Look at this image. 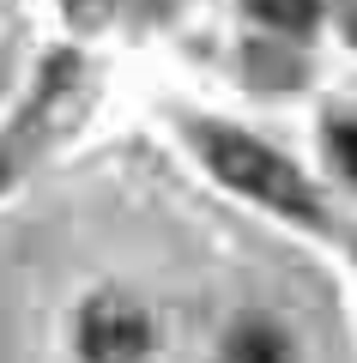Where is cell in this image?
<instances>
[{"instance_id":"obj_4","label":"cell","mask_w":357,"mask_h":363,"mask_svg":"<svg viewBox=\"0 0 357 363\" xmlns=\"http://www.w3.org/2000/svg\"><path fill=\"white\" fill-rule=\"evenodd\" d=\"M255 13L279 18V25H309L315 18V0H255Z\"/></svg>"},{"instance_id":"obj_1","label":"cell","mask_w":357,"mask_h":363,"mask_svg":"<svg viewBox=\"0 0 357 363\" xmlns=\"http://www.w3.org/2000/svg\"><path fill=\"white\" fill-rule=\"evenodd\" d=\"M200 140H206V145H200L206 164H212L218 176L236 188V194L260 200V206L285 212V218H303V224H315V218H321L315 188L297 176V164H285V157H279V152H267L260 140H248V133H230V128H206Z\"/></svg>"},{"instance_id":"obj_3","label":"cell","mask_w":357,"mask_h":363,"mask_svg":"<svg viewBox=\"0 0 357 363\" xmlns=\"http://www.w3.org/2000/svg\"><path fill=\"white\" fill-rule=\"evenodd\" d=\"M224 363H297V345L279 321H236L230 327V357Z\"/></svg>"},{"instance_id":"obj_5","label":"cell","mask_w":357,"mask_h":363,"mask_svg":"<svg viewBox=\"0 0 357 363\" xmlns=\"http://www.w3.org/2000/svg\"><path fill=\"white\" fill-rule=\"evenodd\" d=\"M333 152H339L345 176H357V128H333Z\"/></svg>"},{"instance_id":"obj_2","label":"cell","mask_w":357,"mask_h":363,"mask_svg":"<svg viewBox=\"0 0 357 363\" xmlns=\"http://www.w3.org/2000/svg\"><path fill=\"white\" fill-rule=\"evenodd\" d=\"M79 351L85 363H133L152 351V315L128 291H97L79 309Z\"/></svg>"}]
</instances>
